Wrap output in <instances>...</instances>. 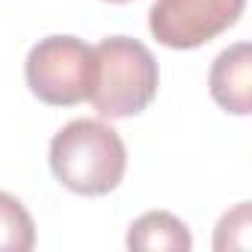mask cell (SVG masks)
I'll use <instances>...</instances> for the list:
<instances>
[{
	"label": "cell",
	"instance_id": "1",
	"mask_svg": "<svg viewBox=\"0 0 252 252\" xmlns=\"http://www.w3.org/2000/svg\"><path fill=\"white\" fill-rule=\"evenodd\" d=\"M51 172L77 196H107L119 187L128 152L116 128L101 119H74L51 140Z\"/></svg>",
	"mask_w": 252,
	"mask_h": 252
},
{
	"label": "cell",
	"instance_id": "2",
	"mask_svg": "<svg viewBox=\"0 0 252 252\" xmlns=\"http://www.w3.org/2000/svg\"><path fill=\"white\" fill-rule=\"evenodd\" d=\"M160 71L155 54L131 36H107L95 45V86L89 101L104 119L143 113L158 95Z\"/></svg>",
	"mask_w": 252,
	"mask_h": 252
},
{
	"label": "cell",
	"instance_id": "3",
	"mask_svg": "<svg viewBox=\"0 0 252 252\" xmlns=\"http://www.w3.org/2000/svg\"><path fill=\"white\" fill-rule=\"evenodd\" d=\"M30 92L51 107H74L89 101L95 86V48L77 36L39 39L24 63Z\"/></svg>",
	"mask_w": 252,
	"mask_h": 252
},
{
	"label": "cell",
	"instance_id": "4",
	"mask_svg": "<svg viewBox=\"0 0 252 252\" xmlns=\"http://www.w3.org/2000/svg\"><path fill=\"white\" fill-rule=\"evenodd\" d=\"M243 6L246 0H155L149 30L172 51H193L234 27Z\"/></svg>",
	"mask_w": 252,
	"mask_h": 252
},
{
	"label": "cell",
	"instance_id": "5",
	"mask_svg": "<svg viewBox=\"0 0 252 252\" xmlns=\"http://www.w3.org/2000/svg\"><path fill=\"white\" fill-rule=\"evenodd\" d=\"M249 45L237 42L231 48H225L208 74V86H211V98L234 116H249L252 110V98H249Z\"/></svg>",
	"mask_w": 252,
	"mask_h": 252
},
{
	"label": "cell",
	"instance_id": "6",
	"mask_svg": "<svg viewBox=\"0 0 252 252\" xmlns=\"http://www.w3.org/2000/svg\"><path fill=\"white\" fill-rule=\"evenodd\" d=\"M128 249H169V252H190L193 234L190 228L169 211H149L128 228Z\"/></svg>",
	"mask_w": 252,
	"mask_h": 252
},
{
	"label": "cell",
	"instance_id": "7",
	"mask_svg": "<svg viewBox=\"0 0 252 252\" xmlns=\"http://www.w3.org/2000/svg\"><path fill=\"white\" fill-rule=\"evenodd\" d=\"M36 246V225L21 199L0 190V252H30Z\"/></svg>",
	"mask_w": 252,
	"mask_h": 252
},
{
	"label": "cell",
	"instance_id": "8",
	"mask_svg": "<svg viewBox=\"0 0 252 252\" xmlns=\"http://www.w3.org/2000/svg\"><path fill=\"white\" fill-rule=\"evenodd\" d=\"M107 3H128V0H107Z\"/></svg>",
	"mask_w": 252,
	"mask_h": 252
}]
</instances>
